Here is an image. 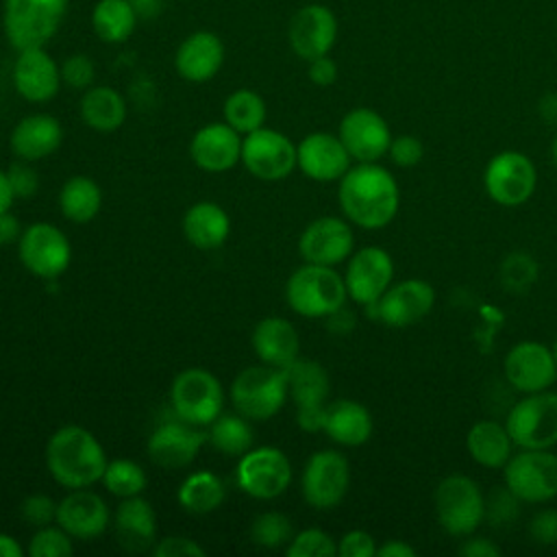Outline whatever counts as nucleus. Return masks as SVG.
<instances>
[{"mask_svg":"<svg viewBox=\"0 0 557 557\" xmlns=\"http://www.w3.org/2000/svg\"><path fill=\"white\" fill-rule=\"evenodd\" d=\"M294 537V527L289 516L283 511H263L250 524V540L261 548L287 546Z\"/></svg>","mask_w":557,"mask_h":557,"instance_id":"79ce46f5","label":"nucleus"},{"mask_svg":"<svg viewBox=\"0 0 557 557\" xmlns=\"http://www.w3.org/2000/svg\"><path fill=\"white\" fill-rule=\"evenodd\" d=\"M350 487V463L335 448H322L309 455L302 476L300 492L309 507L318 511L335 509Z\"/></svg>","mask_w":557,"mask_h":557,"instance_id":"9b49d317","label":"nucleus"},{"mask_svg":"<svg viewBox=\"0 0 557 557\" xmlns=\"http://www.w3.org/2000/svg\"><path fill=\"white\" fill-rule=\"evenodd\" d=\"M250 344L259 361L274 368H287L298 359L300 352V337L296 326L281 315L259 320L252 329Z\"/></svg>","mask_w":557,"mask_h":557,"instance_id":"c85d7f7f","label":"nucleus"},{"mask_svg":"<svg viewBox=\"0 0 557 557\" xmlns=\"http://www.w3.org/2000/svg\"><path fill=\"white\" fill-rule=\"evenodd\" d=\"M433 307L435 287L424 278L411 276L392 283L376 302L366 305L363 309L368 311V318L379 320L394 329H403L424 320Z\"/></svg>","mask_w":557,"mask_h":557,"instance_id":"2eb2a0df","label":"nucleus"},{"mask_svg":"<svg viewBox=\"0 0 557 557\" xmlns=\"http://www.w3.org/2000/svg\"><path fill=\"white\" fill-rule=\"evenodd\" d=\"M505 426L518 448L557 446V394L550 389L522 394L507 411Z\"/></svg>","mask_w":557,"mask_h":557,"instance_id":"1a4fd4ad","label":"nucleus"},{"mask_svg":"<svg viewBox=\"0 0 557 557\" xmlns=\"http://www.w3.org/2000/svg\"><path fill=\"white\" fill-rule=\"evenodd\" d=\"M224 44L211 30H194L174 52V70L187 83H207L224 65Z\"/></svg>","mask_w":557,"mask_h":557,"instance_id":"a878e982","label":"nucleus"},{"mask_svg":"<svg viewBox=\"0 0 557 557\" xmlns=\"http://www.w3.org/2000/svg\"><path fill=\"white\" fill-rule=\"evenodd\" d=\"M20 263L37 278L57 281L72 261L67 235L52 222H33L24 226L17 242Z\"/></svg>","mask_w":557,"mask_h":557,"instance_id":"f8f14e48","label":"nucleus"},{"mask_svg":"<svg viewBox=\"0 0 557 557\" xmlns=\"http://www.w3.org/2000/svg\"><path fill=\"white\" fill-rule=\"evenodd\" d=\"M287 557H333L337 555V542L322 529H302L294 533L285 546Z\"/></svg>","mask_w":557,"mask_h":557,"instance_id":"c03bdc74","label":"nucleus"},{"mask_svg":"<svg viewBox=\"0 0 557 557\" xmlns=\"http://www.w3.org/2000/svg\"><path fill=\"white\" fill-rule=\"evenodd\" d=\"M285 370L287 392L296 407H320L329 403L331 379L326 368L315 359H296Z\"/></svg>","mask_w":557,"mask_h":557,"instance_id":"72a5a7b5","label":"nucleus"},{"mask_svg":"<svg viewBox=\"0 0 557 557\" xmlns=\"http://www.w3.org/2000/svg\"><path fill=\"white\" fill-rule=\"evenodd\" d=\"M540 276V265L535 261V257H531L529 252L516 250L509 252L507 257H503L500 268H498V278L500 285L511 292V294H524L533 287V283Z\"/></svg>","mask_w":557,"mask_h":557,"instance_id":"a19ab883","label":"nucleus"},{"mask_svg":"<svg viewBox=\"0 0 557 557\" xmlns=\"http://www.w3.org/2000/svg\"><path fill=\"white\" fill-rule=\"evenodd\" d=\"M242 163L259 181H283L296 170V144L285 133L261 126L242 137Z\"/></svg>","mask_w":557,"mask_h":557,"instance_id":"4468645a","label":"nucleus"},{"mask_svg":"<svg viewBox=\"0 0 557 557\" xmlns=\"http://www.w3.org/2000/svg\"><path fill=\"white\" fill-rule=\"evenodd\" d=\"M78 113L91 131L113 133L126 122L128 104L117 89L109 85H91L81 96Z\"/></svg>","mask_w":557,"mask_h":557,"instance_id":"473e14b6","label":"nucleus"},{"mask_svg":"<svg viewBox=\"0 0 557 557\" xmlns=\"http://www.w3.org/2000/svg\"><path fill=\"white\" fill-rule=\"evenodd\" d=\"M503 372L507 383L520 394L550 389L557 381V361L553 348L544 342L522 339L513 344L505 359Z\"/></svg>","mask_w":557,"mask_h":557,"instance_id":"dca6fc26","label":"nucleus"},{"mask_svg":"<svg viewBox=\"0 0 557 557\" xmlns=\"http://www.w3.org/2000/svg\"><path fill=\"white\" fill-rule=\"evenodd\" d=\"M389 159L394 165L398 168H413L422 161L424 157V146L416 135H398L392 137L389 150H387Z\"/></svg>","mask_w":557,"mask_h":557,"instance_id":"3c124183","label":"nucleus"},{"mask_svg":"<svg viewBox=\"0 0 557 557\" xmlns=\"http://www.w3.org/2000/svg\"><path fill=\"white\" fill-rule=\"evenodd\" d=\"M102 207L100 185L83 174L70 176L59 191V209L65 220L74 224L91 222Z\"/></svg>","mask_w":557,"mask_h":557,"instance_id":"e433bc0d","label":"nucleus"},{"mask_svg":"<svg viewBox=\"0 0 557 557\" xmlns=\"http://www.w3.org/2000/svg\"><path fill=\"white\" fill-rule=\"evenodd\" d=\"M522 500L503 483L485 496V520L492 527H511L518 520Z\"/></svg>","mask_w":557,"mask_h":557,"instance_id":"a18cd8bd","label":"nucleus"},{"mask_svg":"<svg viewBox=\"0 0 557 557\" xmlns=\"http://www.w3.org/2000/svg\"><path fill=\"white\" fill-rule=\"evenodd\" d=\"M7 178H9V185L13 189L15 200L33 198L39 191V174H37V170L33 168L30 161H22V159L13 161L7 168Z\"/></svg>","mask_w":557,"mask_h":557,"instance_id":"09e8293b","label":"nucleus"},{"mask_svg":"<svg viewBox=\"0 0 557 557\" xmlns=\"http://www.w3.org/2000/svg\"><path fill=\"white\" fill-rule=\"evenodd\" d=\"M529 535L540 546H557V509H540L529 520Z\"/></svg>","mask_w":557,"mask_h":557,"instance_id":"864d4df0","label":"nucleus"},{"mask_svg":"<svg viewBox=\"0 0 557 557\" xmlns=\"http://www.w3.org/2000/svg\"><path fill=\"white\" fill-rule=\"evenodd\" d=\"M337 555L339 557H374L376 540L363 529H350L339 537Z\"/></svg>","mask_w":557,"mask_h":557,"instance_id":"603ef678","label":"nucleus"},{"mask_svg":"<svg viewBox=\"0 0 557 557\" xmlns=\"http://www.w3.org/2000/svg\"><path fill=\"white\" fill-rule=\"evenodd\" d=\"M324 320H326V326H329V331H331L333 335H348V333L355 329V324H357L355 311L348 309L346 305H342L339 309H335L333 313H329Z\"/></svg>","mask_w":557,"mask_h":557,"instance_id":"13d9d810","label":"nucleus"},{"mask_svg":"<svg viewBox=\"0 0 557 557\" xmlns=\"http://www.w3.org/2000/svg\"><path fill=\"white\" fill-rule=\"evenodd\" d=\"M70 0H2V33L20 52L46 46L67 13Z\"/></svg>","mask_w":557,"mask_h":557,"instance_id":"20e7f679","label":"nucleus"},{"mask_svg":"<svg viewBox=\"0 0 557 557\" xmlns=\"http://www.w3.org/2000/svg\"><path fill=\"white\" fill-rule=\"evenodd\" d=\"M537 187L535 163L520 150L496 152L483 170V189L500 207L524 205Z\"/></svg>","mask_w":557,"mask_h":557,"instance_id":"ddd939ff","label":"nucleus"},{"mask_svg":"<svg viewBox=\"0 0 557 557\" xmlns=\"http://www.w3.org/2000/svg\"><path fill=\"white\" fill-rule=\"evenodd\" d=\"M183 235L198 250H215L231 235V218L213 200L194 202L183 215Z\"/></svg>","mask_w":557,"mask_h":557,"instance_id":"7c9ffc66","label":"nucleus"},{"mask_svg":"<svg viewBox=\"0 0 557 557\" xmlns=\"http://www.w3.org/2000/svg\"><path fill=\"white\" fill-rule=\"evenodd\" d=\"M207 442L224 457H242L255 446V429L242 413H220L207 426Z\"/></svg>","mask_w":557,"mask_h":557,"instance_id":"4c0bfd02","label":"nucleus"},{"mask_svg":"<svg viewBox=\"0 0 557 557\" xmlns=\"http://www.w3.org/2000/svg\"><path fill=\"white\" fill-rule=\"evenodd\" d=\"M337 74H339L337 63L329 54L307 61V76L318 87H331L337 81Z\"/></svg>","mask_w":557,"mask_h":557,"instance_id":"5fc2aeb1","label":"nucleus"},{"mask_svg":"<svg viewBox=\"0 0 557 557\" xmlns=\"http://www.w3.org/2000/svg\"><path fill=\"white\" fill-rule=\"evenodd\" d=\"M222 115L228 126H233L239 135H246L265 126L268 107L257 91L242 87L226 96L222 104Z\"/></svg>","mask_w":557,"mask_h":557,"instance_id":"58836bf2","label":"nucleus"},{"mask_svg":"<svg viewBox=\"0 0 557 557\" xmlns=\"http://www.w3.org/2000/svg\"><path fill=\"white\" fill-rule=\"evenodd\" d=\"M337 183V202L350 224L379 231L396 218L400 207L398 181L379 161L350 165Z\"/></svg>","mask_w":557,"mask_h":557,"instance_id":"f257e3e1","label":"nucleus"},{"mask_svg":"<svg viewBox=\"0 0 557 557\" xmlns=\"http://www.w3.org/2000/svg\"><path fill=\"white\" fill-rule=\"evenodd\" d=\"M57 503L59 500H54L48 494H28L20 503V516L24 522H28L35 529L52 524L57 522Z\"/></svg>","mask_w":557,"mask_h":557,"instance_id":"de8ad7c7","label":"nucleus"},{"mask_svg":"<svg viewBox=\"0 0 557 557\" xmlns=\"http://www.w3.org/2000/svg\"><path fill=\"white\" fill-rule=\"evenodd\" d=\"M137 26L133 0H98L91 9V30L104 44H124Z\"/></svg>","mask_w":557,"mask_h":557,"instance_id":"f704fd0d","label":"nucleus"},{"mask_svg":"<svg viewBox=\"0 0 557 557\" xmlns=\"http://www.w3.org/2000/svg\"><path fill=\"white\" fill-rule=\"evenodd\" d=\"M344 283L348 298L361 307L376 302L394 283L392 255L379 246H363L352 250L346 259Z\"/></svg>","mask_w":557,"mask_h":557,"instance_id":"f3484780","label":"nucleus"},{"mask_svg":"<svg viewBox=\"0 0 557 557\" xmlns=\"http://www.w3.org/2000/svg\"><path fill=\"white\" fill-rule=\"evenodd\" d=\"M324 416H326V405H320V407H296V424L305 433H320V431H324Z\"/></svg>","mask_w":557,"mask_h":557,"instance_id":"6e6d98bb","label":"nucleus"},{"mask_svg":"<svg viewBox=\"0 0 557 557\" xmlns=\"http://www.w3.org/2000/svg\"><path fill=\"white\" fill-rule=\"evenodd\" d=\"M13 87L26 102H50L63 81H61V65L54 61V57L41 48H26L20 50L13 63Z\"/></svg>","mask_w":557,"mask_h":557,"instance_id":"4be33fe9","label":"nucleus"},{"mask_svg":"<svg viewBox=\"0 0 557 557\" xmlns=\"http://www.w3.org/2000/svg\"><path fill=\"white\" fill-rule=\"evenodd\" d=\"M72 553L74 537L65 533L57 522L39 527L28 542L30 557H70Z\"/></svg>","mask_w":557,"mask_h":557,"instance_id":"37998d69","label":"nucleus"},{"mask_svg":"<svg viewBox=\"0 0 557 557\" xmlns=\"http://www.w3.org/2000/svg\"><path fill=\"white\" fill-rule=\"evenodd\" d=\"M63 144V126L50 113L24 115L11 131L9 146L22 161H41L54 154Z\"/></svg>","mask_w":557,"mask_h":557,"instance_id":"bb28decb","label":"nucleus"},{"mask_svg":"<svg viewBox=\"0 0 557 557\" xmlns=\"http://www.w3.org/2000/svg\"><path fill=\"white\" fill-rule=\"evenodd\" d=\"M172 413L194 426H209L224 409L220 379L205 368L181 370L170 387Z\"/></svg>","mask_w":557,"mask_h":557,"instance_id":"0eeeda50","label":"nucleus"},{"mask_svg":"<svg viewBox=\"0 0 557 557\" xmlns=\"http://www.w3.org/2000/svg\"><path fill=\"white\" fill-rule=\"evenodd\" d=\"M374 420L366 405L352 398H337L326 403L324 433L331 442L339 446H361L372 437Z\"/></svg>","mask_w":557,"mask_h":557,"instance_id":"c756f323","label":"nucleus"},{"mask_svg":"<svg viewBox=\"0 0 557 557\" xmlns=\"http://www.w3.org/2000/svg\"><path fill=\"white\" fill-rule=\"evenodd\" d=\"M205 442L207 433H202L200 426H194L174 416L159 422L150 433L148 457L165 470H178L198 457Z\"/></svg>","mask_w":557,"mask_h":557,"instance_id":"412c9836","label":"nucleus"},{"mask_svg":"<svg viewBox=\"0 0 557 557\" xmlns=\"http://www.w3.org/2000/svg\"><path fill=\"white\" fill-rule=\"evenodd\" d=\"M107 453L98 437L78 424L59 426L46 444V468L65 490L91 487L102 479Z\"/></svg>","mask_w":557,"mask_h":557,"instance_id":"f03ea898","label":"nucleus"},{"mask_svg":"<svg viewBox=\"0 0 557 557\" xmlns=\"http://www.w3.org/2000/svg\"><path fill=\"white\" fill-rule=\"evenodd\" d=\"M550 161H553V165L557 168V131H555L553 141H550Z\"/></svg>","mask_w":557,"mask_h":557,"instance_id":"69168bd1","label":"nucleus"},{"mask_svg":"<svg viewBox=\"0 0 557 557\" xmlns=\"http://www.w3.org/2000/svg\"><path fill=\"white\" fill-rule=\"evenodd\" d=\"M513 440L505 426V422L485 418L474 422L466 433V450L472 457L474 463L490 468V470H503V466L513 455Z\"/></svg>","mask_w":557,"mask_h":557,"instance_id":"2f4dec72","label":"nucleus"},{"mask_svg":"<svg viewBox=\"0 0 557 557\" xmlns=\"http://www.w3.org/2000/svg\"><path fill=\"white\" fill-rule=\"evenodd\" d=\"M350 154L339 135L315 131L296 144V168L315 183L339 181L350 168Z\"/></svg>","mask_w":557,"mask_h":557,"instance_id":"5701e85b","label":"nucleus"},{"mask_svg":"<svg viewBox=\"0 0 557 557\" xmlns=\"http://www.w3.org/2000/svg\"><path fill=\"white\" fill-rule=\"evenodd\" d=\"M100 481L107 487V492L117 498L141 496L144 490L148 487V474H146L144 466L133 459H126V457L107 461V468H104Z\"/></svg>","mask_w":557,"mask_h":557,"instance_id":"ea45409f","label":"nucleus"},{"mask_svg":"<svg viewBox=\"0 0 557 557\" xmlns=\"http://www.w3.org/2000/svg\"><path fill=\"white\" fill-rule=\"evenodd\" d=\"M337 17L320 2L300 7L287 24V41L294 54L302 61L329 54L337 41Z\"/></svg>","mask_w":557,"mask_h":557,"instance_id":"6ab92c4d","label":"nucleus"},{"mask_svg":"<svg viewBox=\"0 0 557 557\" xmlns=\"http://www.w3.org/2000/svg\"><path fill=\"white\" fill-rule=\"evenodd\" d=\"M337 135L357 163H372L385 157L394 137L385 117L368 107L350 109L342 117Z\"/></svg>","mask_w":557,"mask_h":557,"instance_id":"aec40b11","label":"nucleus"},{"mask_svg":"<svg viewBox=\"0 0 557 557\" xmlns=\"http://www.w3.org/2000/svg\"><path fill=\"white\" fill-rule=\"evenodd\" d=\"M22 555H24L22 544L13 535L0 531V557H22Z\"/></svg>","mask_w":557,"mask_h":557,"instance_id":"e2e57ef3","label":"nucleus"},{"mask_svg":"<svg viewBox=\"0 0 557 557\" xmlns=\"http://www.w3.org/2000/svg\"><path fill=\"white\" fill-rule=\"evenodd\" d=\"M348 292L344 276L331 265L302 263L285 283V300L289 309L309 320H324L329 313L346 305Z\"/></svg>","mask_w":557,"mask_h":557,"instance_id":"7ed1b4c3","label":"nucleus"},{"mask_svg":"<svg viewBox=\"0 0 557 557\" xmlns=\"http://www.w3.org/2000/svg\"><path fill=\"white\" fill-rule=\"evenodd\" d=\"M242 137L226 122L205 124L191 135L189 157L205 172H228L242 161Z\"/></svg>","mask_w":557,"mask_h":557,"instance_id":"393cba45","label":"nucleus"},{"mask_svg":"<svg viewBox=\"0 0 557 557\" xmlns=\"http://www.w3.org/2000/svg\"><path fill=\"white\" fill-rule=\"evenodd\" d=\"M459 553L463 557H498L500 548L483 535H466V540L459 544Z\"/></svg>","mask_w":557,"mask_h":557,"instance_id":"4d7b16f0","label":"nucleus"},{"mask_svg":"<svg viewBox=\"0 0 557 557\" xmlns=\"http://www.w3.org/2000/svg\"><path fill=\"white\" fill-rule=\"evenodd\" d=\"M237 487L257 500L281 496L292 483V461L276 446H252L235 466Z\"/></svg>","mask_w":557,"mask_h":557,"instance_id":"9d476101","label":"nucleus"},{"mask_svg":"<svg viewBox=\"0 0 557 557\" xmlns=\"http://www.w3.org/2000/svg\"><path fill=\"white\" fill-rule=\"evenodd\" d=\"M228 396L237 413L250 422H265L283 409L289 396L285 370L268 363L248 366L233 379Z\"/></svg>","mask_w":557,"mask_h":557,"instance_id":"423d86ee","label":"nucleus"},{"mask_svg":"<svg viewBox=\"0 0 557 557\" xmlns=\"http://www.w3.org/2000/svg\"><path fill=\"white\" fill-rule=\"evenodd\" d=\"M117 544L126 553H148L157 542V513L144 496L120 498L113 513Z\"/></svg>","mask_w":557,"mask_h":557,"instance_id":"cd10ccee","label":"nucleus"},{"mask_svg":"<svg viewBox=\"0 0 557 557\" xmlns=\"http://www.w3.org/2000/svg\"><path fill=\"white\" fill-rule=\"evenodd\" d=\"M550 348H553V355H555V361H557V339L553 342V346H550Z\"/></svg>","mask_w":557,"mask_h":557,"instance_id":"338daca9","label":"nucleus"},{"mask_svg":"<svg viewBox=\"0 0 557 557\" xmlns=\"http://www.w3.org/2000/svg\"><path fill=\"white\" fill-rule=\"evenodd\" d=\"M355 250V233L348 220L337 215H322L311 220L300 237L298 252L307 263L318 265H339Z\"/></svg>","mask_w":557,"mask_h":557,"instance_id":"a211bd4d","label":"nucleus"},{"mask_svg":"<svg viewBox=\"0 0 557 557\" xmlns=\"http://www.w3.org/2000/svg\"><path fill=\"white\" fill-rule=\"evenodd\" d=\"M433 511L448 535H472L485 520V492L472 476L453 472L435 485Z\"/></svg>","mask_w":557,"mask_h":557,"instance_id":"39448f33","label":"nucleus"},{"mask_svg":"<svg viewBox=\"0 0 557 557\" xmlns=\"http://www.w3.org/2000/svg\"><path fill=\"white\" fill-rule=\"evenodd\" d=\"M537 113L546 124L557 126V94H544L537 102Z\"/></svg>","mask_w":557,"mask_h":557,"instance_id":"680f3d73","label":"nucleus"},{"mask_svg":"<svg viewBox=\"0 0 557 557\" xmlns=\"http://www.w3.org/2000/svg\"><path fill=\"white\" fill-rule=\"evenodd\" d=\"M150 553L154 557H205L207 555V550L196 540L185 535L157 537Z\"/></svg>","mask_w":557,"mask_h":557,"instance_id":"8fccbe9b","label":"nucleus"},{"mask_svg":"<svg viewBox=\"0 0 557 557\" xmlns=\"http://www.w3.org/2000/svg\"><path fill=\"white\" fill-rule=\"evenodd\" d=\"M376 555L379 557H413L416 548L405 540H387L381 546H376Z\"/></svg>","mask_w":557,"mask_h":557,"instance_id":"052dcab7","label":"nucleus"},{"mask_svg":"<svg viewBox=\"0 0 557 557\" xmlns=\"http://www.w3.org/2000/svg\"><path fill=\"white\" fill-rule=\"evenodd\" d=\"M503 483L529 505L557 498V453L550 448H520L503 466Z\"/></svg>","mask_w":557,"mask_h":557,"instance_id":"6e6552de","label":"nucleus"},{"mask_svg":"<svg viewBox=\"0 0 557 557\" xmlns=\"http://www.w3.org/2000/svg\"><path fill=\"white\" fill-rule=\"evenodd\" d=\"M61 81L70 89H78V91L89 89L96 81L94 59L85 52H74V54L65 57L61 63Z\"/></svg>","mask_w":557,"mask_h":557,"instance_id":"49530a36","label":"nucleus"},{"mask_svg":"<svg viewBox=\"0 0 557 557\" xmlns=\"http://www.w3.org/2000/svg\"><path fill=\"white\" fill-rule=\"evenodd\" d=\"M224 498H226V487L222 479L211 470H196L187 474L176 490L178 505L185 511L196 516L215 511L224 503Z\"/></svg>","mask_w":557,"mask_h":557,"instance_id":"c9c22d12","label":"nucleus"},{"mask_svg":"<svg viewBox=\"0 0 557 557\" xmlns=\"http://www.w3.org/2000/svg\"><path fill=\"white\" fill-rule=\"evenodd\" d=\"M13 202H15V196H13V189L9 185L7 170H0V213L9 211Z\"/></svg>","mask_w":557,"mask_h":557,"instance_id":"0e129e2a","label":"nucleus"},{"mask_svg":"<svg viewBox=\"0 0 557 557\" xmlns=\"http://www.w3.org/2000/svg\"><path fill=\"white\" fill-rule=\"evenodd\" d=\"M24 226L20 224V220L9 211L0 213V246H9V244H17L22 237Z\"/></svg>","mask_w":557,"mask_h":557,"instance_id":"bf43d9fd","label":"nucleus"},{"mask_svg":"<svg viewBox=\"0 0 557 557\" xmlns=\"http://www.w3.org/2000/svg\"><path fill=\"white\" fill-rule=\"evenodd\" d=\"M57 524L74 540L89 542L109 529L111 509L104 498L89 487L67 490L57 503Z\"/></svg>","mask_w":557,"mask_h":557,"instance_id":"b1692460","label":"nucleus"}]
</instances>
